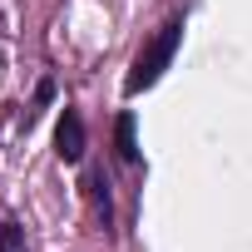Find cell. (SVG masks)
<instances>
[{"mask_svg": "<svg viewBox=\"0 0 252 252\" xmlns=\"http://www.w3.org/2000/svg\"><path fill=\"white\" fill-rule=\"evenodd\" d=\"M178 40H183V20H168L144 50H139V60H134V69H129V79H124V89L129 94H144L149 84H158V74L173 64V55H178Z\"/></svg>", "mask_w": 252, "mask_h": 252, "instance_id": "obj_1", "label": "cell"}, {"mask_svg": "<svg viewBox=\"0 0 252 252\" xmlns=\"http://www.w3.org/2000/svg\"><path fill=\"white\" fill-rule=\"evenodd\" d=\"M55 154H60L64 163H79V158H84V119H79V109H64V114H60Z\"/></svg>", "mask_w": 252, "mask_h": 252, "instance_id": "obj_2", "label": "cell"}, {"mask_svg": "<svg viewBox=\"0 0 252 252\" xmlns=\"http://www.w3.org/2000/svg\"><path fill=\"white\" fill-rule=\"evenodd\" d=\"M114 144H119V158H124V163H134V158H139V139H134V114H119V124H114Z\"/></svg>", "mask_w": 252, "mask_h": 252, "instance_id": "obj_3", "label": "cell"}, {"mask_svg": "<svg viewBox=\"0 0 252 252\" xmlns=\"http://www.w3.org/2000/svg\"><path fill=\"white\" fill-rule=\"evenodd\" d=\"M89 188H94V208H99V222L109 227V218H114V213H109V183H104V173H94V178H89Z\"/></svg>", "mask_w": 252, "mask_h": 252, "instance_id": "obj_4", "label": "cell"}, {"mask_svg": "<svg viewBox=\"0 0 252 252\" xmlns=\"http://www.w3.org/2000/svg\"><path fill=\"white\" fill-rule=\"evenodd\" d=\"M50 99H55V84H50V79H40V89H35V104L25 109V124H35V119L45 114V104H50Z\"/></svg>", "mask_w": 252, "mask_h": 252, "instance_id": "obj_5", "label": "cell"}, {"mask_svg": "<svg viewBox=\"0 0 252 252\" xmlns=\"http://www.w3.org/2000/svg\"><path fill=\"white\" fill-rule=\"evenodd\" d=\"M20 247V232H15V222H0V252H15Z\"/></svg>", "mask_w": 252, "mask_h": 252, "instance_id": "obj_6", "label": "cell"}]
</instances>
